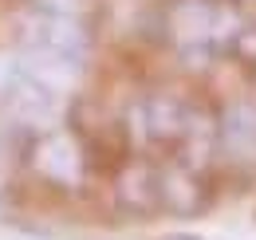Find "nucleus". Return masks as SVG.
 <instances>
[{
	"label": "nucleus",
	"instance_id": "obj_6",
	"mask_svg": "<svg viewBox=\"0 0 256 240\" xmlns=\"http://www.w3.org/2000/svg\"><path fill=\"white\" fill-rule=\"evenodd\" d=\"M114 197L134 216L158 212V166H150L142 158H130L126 166L114 174Z\"/></svg>",
	"mask_w": 256,
	"mask_h": 240
},
{
	"label": "nucleus",
	"instance_id": "obj_2",
	"mask_svg": "<svg viewBox=\"0 0 256 240\" xmlns=\"http://www.w3.org/2000/svg\"><path fill=\"white\" fill-rule=\"evenodd\" d=\"M32 170L40 174V181L56 185V189H71L83 178V166H87V154L75 142L71 130H52V134H40L32 146Z\"/></svg>",
	"mask_w": 256,
	"mask_h": 240
},
{
	"label": "nucleus",
	"instance_id": "obj_4",
	"mask_svg": "<svg viewBox=\"0 0 256 240\" xmlns=\"http://www.w3.org/2000/svg\"><path fill=\"white\" fill-rule=\"evenodd\" d=\"M0 102L12 106V110L24 114V118H44V114H52V106H56L52 87L20 60H0Z\"/></svg>",
	"mask_w": 256,
	"mask_h": 240
},
{
	"label": "nucleus",
	"instance_id": "obj_1",
	"mask_svg": "<svg viewBox=\"0 0 256 240\" xmlns=\"http://www.w3.org/2000/svg\"><path fill=\"white\" fill-rule=\"evenodd\" d=\"M24 44L40 60H52L56 67H83L87 60V32L71 16L32 12V20L24 24Z\"/></svg>",
	"mask_w": 256,
	"mask_h": 240
},
{
	"label": "nucleus",
	"instance_id": "obj_3",
	"mask_svg": "<svg viewBox=\"0 0 256 240\" xmlns=\"http://www.w3.org/2000/svg\"><path fill=\"white\" fill-rule=\"evenodd\" d=\"M209 205V181L201 170L186 166L182 158L158 166V209L174 216H197Z\"/></svg>",
	"mask_w": 256,
	"mask_h": 240
},
{
	"label": "nucleus",
	"instance_id": "obj_5",
	"mask_svg": "<svg viewBox=\"0 0 256 240\" xmlns=\"http://www.w3.org/2000/svg\"><path fill=\"white\" fill-rule=\"evenodd\" d=\"M190 122H193V106L182 102L178 94L162 90V94H150L142 102V130L162 150H182L190 138Z\"/></svg>",
	"mask_w": 256,
	"mask_h": 240
}]
</instances>
